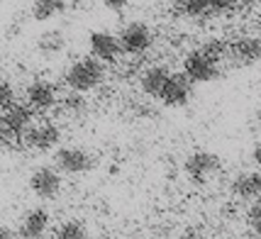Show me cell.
I'll return each mask as SVG.
<instances>
[{
	"mask_svg": "<svg viewBox=\"0 0 261 239\" xmlns=\"http://www.w3.org/2000/svg\"><path fill=\"white\" fill-rule=\"evenodd\" d=\"M222 169V161L210 149H193L183 161V173L193 183H205Z\"/></svg>",
	"mask_w": 261,
	"mask_h": 239,
	"instance_id": "obj_2",
	"label": "cell"
},
{
	"mask_svg": "<svg viewBox=\"0 0 261 239\" xmlns=\"http://www.w3.org/2000/svg\"><path fill=\"white\" fill-rule=\"evenodd\" d=\"M251 159H254V164H256L259 171H261V135H259V139H256L254 149H251Z\"/></svg>",
	"mask_w": 261,
	"mask_h": 239,
	"instance_id": "obj_26",
	"label": "cell"
},
{
	"mask_svg": "<svg viewBox=\"0 0 261 239\" xmlns=\"http://www.w3.org/2000/svg\"><path fill=\"white\" fill-rule=\"evenodd\" d=\"M120 37V44H122V51L125 54H132V57H139V54H147L151 44H154V32L147 22L142 20H132V22L122 24V30L117 32Z\"/></svg>",
	"mask_w": 261,
	"mask_h": 239,
	"instance_id": "obj_4",
	"label": "cell"
},
{
	"mask_svg": "<svg viewBox=\"0 0 261 239\" xmlns=\"http://www.w3.org/2000/svg\"><path fill=\"white\" fill-rule=\"evenodd\" d=\"M34 125V110L24 102H15L10 110L3 113V135L15 137V139H24Z\"/></svg>",
	"mask_w": 261,
	"mask_h": 239,
	"instance_id": "obj_8",
	"label": "cell"
},
{
	"mask_svg": "<svg viewBox=\"0 0 261 239\" xmlns=\"http://www.w3.org/2000/svg\"><path fill=\"white\" fill-rule=\"evenodd\" d=\"M49 222H51V217L44 207H32L20 220L17 234H20V239H42L49 229Z\"/></svg>",
	"mask_w": 261,
	"mask_h": 239,
	"instance_id": "obj_14",
	"label": "cell"
},
{
	"mask_svg": "<svg viewBox=\"0 0 261 239\" xmlns=\"http://www.w3.org/2000/svg\"><path fill=\"white\" fill-rule=\"evenodd\" d=\"M15 102H17V93H15V88H12L10 81L3 78L0 81V108H3V113H5V110H10Z\"/></svg>",
	"mask_w": 261,
	"mask_h": 239,
	"instance_id": "obj_22",
	"label": "cell"
},
{
	"mask_svg": "<svg viewBox=\"0 0 261 239\" xmlns=\"http://www.w3.org/2000/svg\"><path fill=\"white\" fill-rule=\"evenodd\" d=\"M247 222H249V227L256 234H261V198L249 203V207H247Z\"/></svg>",
	"mask_w": 261,
	"mask_h": 239,
	"instance_id": "obj_23",
	"label": "cell"
},
{
	"mask_svg": "<svg viewBox=\"0 0 261 239\" xmlns=\"http://www.w3.org/2000/svg\"><path fill=\"white\" fill-rule=\"evenodd\" d=\"M105 76H108L105 64L93 57H86V59L73 61V64L66 68L64 83L68 86V91H73V93H88V91H95L102 81H105Z\"/></svg>",
	"mask_w": 261,
	"mask_h": 239,
	"instance_id": "obj_1",
	"label": "cell"
},
{
	"mask_svg": "<svg viewBox=\"0 0 261 239\" xmlns=\"http://www.w3.org/2000/svg\"><path fill=\"white\" fill-rule=\"evenodd\" d=\"M254 120H256V125L261 127V108H256V113H254Z\"/></svg>",
	"mask_w": 261,
	"mask_h": 239,
	"instance_id": "obj_29",
	"label": "cell"
},
{
	"mask_svg": "<svg viewBox=\"0 0 261 239\" xmlns=\"http://www.w3.org/2000/svg\"><path fill=\"white\" fill-rule=\"evenodd\" d=\"M229 193L239 198V200H247L254 203L261 198V171H242L234 176V181L229 185Z\"/></svg>",
	"mask_w": 261,
	"mask_h": 239,
	"instance_id": "obj_15",
	"label": "cell"
},
{
	"mask_svg": "<svg viewBox=\"0 0 261 239\" xmlns=\"http://www.w3.org/2000/svg\"><path fill=\"white\" fill-rule=\"evenodd\" d=\"M66 49V37L61 30H46L44 34H39L37 39V51L44 59H54Z\"/></svg>",
	"mask_w": 261,
	"mask_h": 239,
	"instance_id": "obj_16",
	"label": "cell"
},
{
	"mask_svg": "<svg viewBox=\"0 0 261 239\" xmlns=\"http://www.w3.org/2000/svg\"><path fill=\"white\" fill-rule=\"evenodd\" d=\"M183 76L191 81V83H210V81H217L222 76V66L213 61V59L203 54L200 49H193L183 57Z\"/></svg>",
	"mask_w": 261,
	"mask_h": 239,
	"instance_id": "obj_3",
	"label": "cell"
},
{
	"mask_svg": "<svg viewBox=\"0 0 261 239\" xmlns=\"http://www.w3.org/2000/svg\"><path fill=\"white\" fill-rule=\"evenodd\" d=\"M191 86H193V83L186 78L183 73H173L171 81L166 83L164 93L159 95V102L164 105V108H183V105H188L191 93H193Z\"/></svg>",
	"mask_w": 261,
	"mask_h": 239,
	"instance_id": "obj_13",
	"label": "cell"
},
{
	"mask_svg": "<svg viewBox=\"0 0 261 239\" xmlns=\"http://www.w3.org/2000/svg\"><path fill=\"white\" fill-rule=\"evenodd\" d=\"M229 61L234 66H254L261 61V37L259 34H244L229 42Z\"/></svg>",
	"mask_w": 261,
	"mask_h": 239,
	"instance_id": "obj_9",
	"label": "cell"
},
{
	"mask_svg": "<svg viewBox=\"0 0 261 239\" xmlns=\"http://www.w3.org/2000/svg\"><path fill=\"white\" fill-rule=\"evenodd\" d=\"M181 239H207V237H205L203 227H198V225H188V227L181 232Z\"/></svg>",
	"mask_w": 261,
	"mask_h": 239,
	"instance_id": "obj_25",
	"label": "cell"
},
{
	"mask_svg": "<svg viewBox=\"0 0 261 239\" xmlns=\"http://www.w3.org/2000/svg\"><path fill=\"white\" fill-rule=\"evenodd\" d=\"M64 188V181H61V171L57 166H37L30 173V191H32L37 198L42 200H54L59 198Z\"/></svg>",
	"mask_w": 261,
	"mask_h": 239,
	"instance_id": "obj_5",
	"label": "cell"
},
{
	"mask_svg": "<svg viewBox=\"0 0 261 239\" xmlns=\"http://www.w3.org/2000/svg\"><path fill=\"white\" fill-rule=\"evenodd\" d=\"M54 237L57 239H88V227H86L83 220H76V217L73 220H64L57 227Z\"/></svg>",
	"mask_w": 261,
	"mask_h": 239,
	"instance_id": "obj_20",
	"label": "cell"
},
{
	"mask_svg": "<svg viewBox=\"0 0 261 239\" xmlns=\"http://www.w3.org/2000/svg\"><path fill=\"white\" fill-rule=\"evenodd\" d=\"M66 8H71V5L61 3V0H37V3H32L30 12H32V20L46 22V20H54L57 15H61Z\"/></svg>",
	"mask_w": 261,
	"mask_h": 239,
	"instance_id": "obj_17",
	"label": "cell"
},
{
	"mask_svg": "<svg viewBox=\"0 0 261 239\" xmlns=\"http://www.w3.org/2000/svg\"><path fill=\"white\" fill-rule=\"evenodd\" d=\"M54 166L61 173L81 176V173L93 169V156L83 147H59L54 154Z\"/></svg>",
	"mask_w": 261,
	"mask_h": 239,
	"instance_id": "obj_7",
	"label": "cell"
},
{
	"mask_svg": "<svg viewBox=\"0 0 261 239\" xmlns=\"http://www.w3.org/2000/svg\"><path fill=\"white\" fill-rule=\"evenodd\" d=\"M22 142L24 147L32 149V151H51L61 142V129L54 122H34Z\"/></svg>",
	"mask_w": 261,
	"mask_h": 239,
	"instance_id": "obj_10",
	"label": "cell"
},
{
	"mask_svg": "<svg viewBox=\"0 0 261 239\" xmlns=\"http://www.w3.org/2000/svg\"><path fill=\"white\" fill-rule=\"evenodd\" d=\"M171 68L164 66V64H151V66L142 68L139 71V91L144 93L147 98H156L159 100V95L164 93L166 88V83L171 81Z\"/></svg>",
	"mask_w": 261,
	"mask_h": 239,
	"instance_id": "obj_12",
	"label": "cell"
},
{
	"mask_svg": "<svg viewBox=\"0 0 261 239\" xmlns=\"http://www.w3.org/2000/svg\"><path fill=\"white\" fill-rule=\"evenodd\" d=\"M105 8H108L110 12H122L127 8V3H122V0H115L113 3V0H110V3H105Z\"/></svg>",
	"mask_w": 261,
	"mask_h": 239,
	"instance_id": "obj_27",
	"label": "cell"
},
{
	"mask_svg": "<svg viewBox=\"0 0 261 239\" xmlns=\"http://www.w3.org/2000/svg\"><path fill=\"white\" fill-rule=\"evenodd\" d=\"M198 49H200L203 54H207L213 61H217V64H222L225 59H229V42H225V39H217V37H213V39L203 42Z\"/></svg>",
	"mask_w": 261,
	"mask_h": 239,
	"instance_id": "obj_21",
	"label": "cell"
},
{
	"mask_svg": "<svg viewBox=\"0 0 261 239\" xmlns=\"http://www.w3.org/2000/svg\"><path fill=\"white\" fill-rule=\"evenodd\" d=\"M93 239H110V237H108V234H95Z\"/></svg>",
	"mask_w": 261,
	"mask_h": 239,
	"instance_id": "obj_30",
	"label": "cell"
},
{
	"mask_svg": "<svg viewBox=\"0 0 261 239\" xmlns=\"http://www.w3.org/2000/svg\"><path fill=\"white\" fill-rule=\"evenodd\" d=\"M88 108H91V102H88V98H86L83 93L68 91L66 95L61 98V110H64L68 117H73V120L86 117V115H88Z\"/></svg>",
	"mask_w": 261,
	"mask_h": 239,
	"instance_id": "obj_18",
	"label": "cell"
},
{
	"mask_svg": "<svg viewBox=\"0 0 261 239\" xmlns=\"http://www.w3.org/2000/svg\"><path fill=\"white\" fill-rule=\"evenodd\" d=\"M129 108H132V113L137 115V117H154L156 113V108L154 105H149L147 100H132L129 102Z\"/></svg>",
	"mask_w": 261,
	"mask_h": 239,
	"instance_id": "obj_24",
	"label": "cell"
},
{
	"mask_svg": "<svg viewBox=\"0 0 261 239\" xmlns=\"http://www.w3.org/2000/svg\"><path fill=\"white\" fill-rule=\"evenodd\" d=\"M24 100L27 105L32 108L34 113L37 110H51L59 100V93L54 88V83L51 81H44V78H34L27 83V88H24Z\"/></svg>",
	"mask_w": 261,
	"mask_h": 239,
	"instance_id": "obj_11",
	"label": "cell"
},
{
	"mask_svg": "<svg viewBox=\"0 0 261 239\" xmlns=\"http://www.w3.org/2000/svg\"><path fill=\"white\" fill-rule=\"evenodd\" d=\"M215 0H178L176 3V10H181L186 17H207V15H215Z\"/></svg>",
	"mask_w": 261,
	"mask_h": 239,
	"instance_id": "obj_19",
	"label": "cell"
},
{
	"mask_svg": "<svg viewBox=\"0 0 261 239\" xmlns=\"http://www.w3.org/2000/svg\"><path fill=\"white\" fill-rule=\"evenodd\" d=\"M88 49H91V57L102 61V64H115L117 59L122 57V44H120V37L108 30H95L88 37Z\"/></svg>",
	"mask_w": 261,
	"mask_h": 239,
	"instance_id": "obj_6",
	"label": "cell"
},
{
	"mask_svg": "<svg viewBox=\"0 0 261 239\" xmlns=\"http://www.w3.org/2000/svg\"><path fill=\"white\" fill-rule=\"evenodd\" d=\"M0 239H20V234H17L12 227H8V225H5V227H3V232H0Z\"/></svg>",
	"mask_w": 261,
	"mask_h": 239,
	"instance_id": "obj_28",
	"label": "cell"
}]
</instances>
